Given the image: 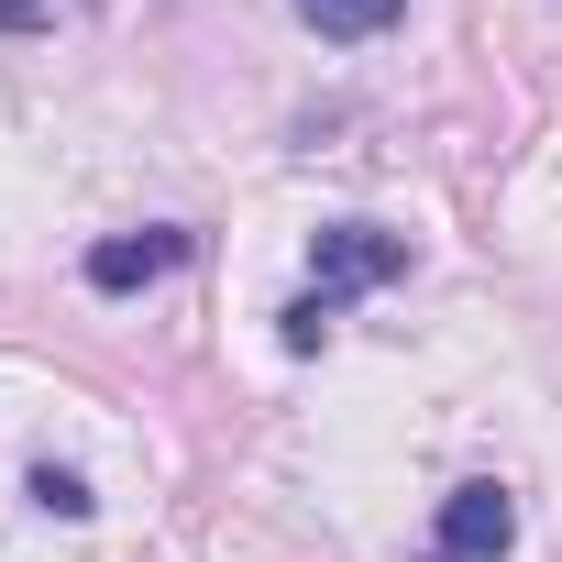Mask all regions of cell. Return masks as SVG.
Instances as JSON below:
<instances>
[{"instance_id": "obj_6", "label": "cell", "mask_w": 562, "mask_h": 562, "mask_svg": "<svg viewBox=\"0 0 562 562\" xmlns=\"http://www.w3.org/2000/svg\"><path fill=\"white\" fill-rule=\"evenodd\" d=\"M276 331H288V353H321V331H331V310H321V299H288V321H276Z\"/></svg>"}, {"instance_id": "obj_3", "label": "cell", "mask_w": 562, "mask_h": 562, "mask_svg": "<svg viewBox=\"0 0 562 562\" xmlns=\"http://www.w3.org/2000/svg\"><path fill=\"white\" fill-rule=\"evenodd\" d=\"M188 265V232H111V243H89V288L100 299H133V288H155V276H177Z\"/></svg>"}, {"instance_id": "obj_1", "label": "cell", "mask_w": 562, "mask_h": 562, "mask_svg": "<svg viewBox=\"0 0 562 562\" xmlns=\"http://www.w3.org/2000/svg\"><path fill=\"white\" fill-rule=\"evenodd\" d=\"M386 276H408V232H386V221H321V243H310V299L342 321V299H364V288H386Z\"/></svg>"}, {"instance_id": "obj_7", "label": "cell", "mask_w": 562, "mask_h": 562, "mask_svg": "<svg viewBox=\"0 0 562 562\" xmlns=\"http://www.w3.org/2000/svg\"><path fill=\"white\" fill-rule=\"evenodd\" d=\"M0 23H12V34H23V23H45V0H0Z\"/></svg>"}, {"instance_id": "obj_5", "label": "cell", "mask_w": 562, "mask_h": 562, "mask_svg": "<svg viewBox=\"0 0 562 562\" xmlns=\"http://www.w3.org/2000/svg\"><path fill=\"white\" fill-rule=\"evenodd\" d=\"M23 496H34L45 518H89V507H100V496H89V474H67V463H34V474H23Z\"/></svg>"}, {"instance_id": "obj_4", "label": "cell", "mask_w": 562, "mask_h": 562, "mask_svg": "<svg viewBox=\"0 0 562 562\" xmlns=\"http://www.w3.org/2000/svg\"><path fill=\"white\" fill-rule=\"evenodd\" d=\"M397 12H408V0H299V23L331 34V45H364V34H386Z\"/></svg>"}, {"instance_id": "obj_2", "label": "cell", "mask_w": 562, "mask_h": 562, "mask_svg": "<svg viewBox=\"0 0 562 562\" xmlns=\"http://www.w3.org/2000/svg\"><path fill=\"white\" fill-rule=\"evenodd\" d=\"M507 540H518V496H507L496 474H474V485H452V496H441L430 562H507Z\"/></svg>"}]
</instances>
